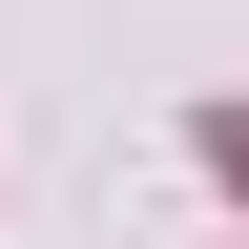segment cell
I'll return each mask as SVG.
<instances>
[{
    "label": "cell",
    "instance_id": "1",
    "mask_svg": "<svg viewBox=\"0 0 249 249\" xmlns=\"http://www.w3.org/2000/svg\"><path fill=\"white\" fill-rule=\"evenodd\" d=\"M208 166H229V187H249V104H229V124H208Z\"/></svg>",
    "mask_w": 249,
    "mask_h": 249
}]
</instances>
